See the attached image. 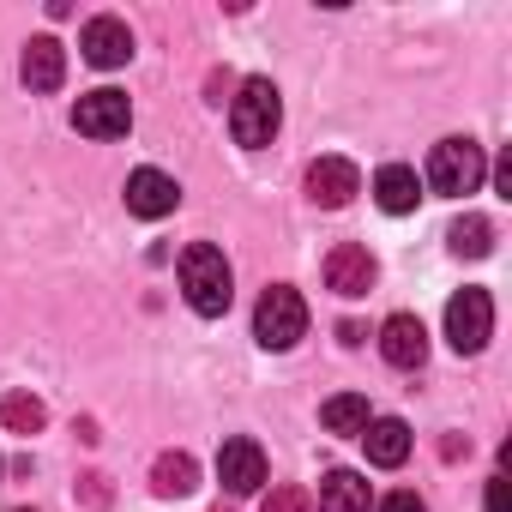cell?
<instances>
[{
  "label": "cell",
  "instance_id": "ffe728a7",
  "mask_svg": "<svg viewBox=\"0 0 512 512\" xmlns=\"http://www.w3.org/2000/svg\"><path fill=\"white\" fill-rule=\"evenodd\" d=\"M0 422H7L13 434H37V428L49 422V410H43V398H31V392H7V398H0Z\"/></svg>",
  "mask_w": 512,
  "mask_h": 512
},
{
  "label": "cell",
  "instance_id": "484cf974",
  "mask_svg": "<svg viewBox=\"0 0 512 512\" xmlns=\"http://www.w3.org/2000/svg\"><path fill=\"white\" fill-rule=\"evenodd\" d=\"M217 512H223V506H217Z\"/></svg>",
  "mask_w": 512,
  "mask_h": 512
},
{
  "label": "cell",
  "instance_id": "8fae6325",
  "mask_svg": "<svg viewBox=\"0 0 512 512\" xmlns=\"http://www.w3.org/2000/svg\"><path fill=\"white\" fill-rule=\"evenodd\" d=\"M175 205H181L175 175H163V169H133V175H127V211H133V217L157 223V217H169Z\"/></svg>",
  "mask_w": 512,
  "mask_h": 512
},
{
  "label": "cell",
  "instance_id": "7a4b0ae2",
  "mask_svg": "<svg viewBox=\"0 0 512 512\" xmlns=\"http://www.w3.org/2000/svg\"><path fill=\"white\" fill-rule=\"evenodd\" d=\"M278 127H284V97H278V85H272V79H241V91H235V103H229V133H235V145L260 151V145L278 139Z\"/></svg>",
  "mask_w": 512,
  "mask_h": 512
},
{
  "label": "cell",
  "instance_id": "44dd1931",
  "mask_svg": "<svg viewBox=\"0 0 512 512\" xmlns=\"http://www.w3.org/2000/svg\"><path fill=\"white\" fill-rule=\"evenodd\" d=\"M260 512H314V500H308V488H272Z\"/></svg>",
  "mask_w": 512,
  "mask_h": 512
},
{
  "label": "cell",
  "instance_id": "ba28073f",
  "mask_svg": "<svg viewBox=\"0 0 512 512\" xmlns=\"http://www.w3.org/2000/svg\"><path fill=\"white\" fill-rule=\"evenodd\" d=\"M217 482L229 494H260L266 488V452H260V440H247V434L223 440L217 446Z\"/></svg>",
  "mask_w": 512,
  "mask_h": 512
},
{
  "label": "cell",
  "instance_id": "d6986e66",
  "mask_svg": "<svg viewBox=\"0 0 512 512\" xmlns=\"http://www.w3.org/2000/svg\"><path fill=\"white\" fill-rule=\"evenodd\" d=\"M446 247H452V253H458V260H482V253H488V247H494V223H488V217H476V211H470V217H458V223H452V229H446Z\"/></svg>",
  "mask_w": 512,
  "mask_h": 512
},
{
  "label": "cell",
  "instance_id": "52a82bcc",
  "mask_svg": "<svg viewBox=\"0 0 512 512\" xmlns=\"http://www.w3.org/2000/svg\"><path fill=\"white\" fill-rule=\"evenodd\" d=\"M374 278H380V266H374V253H368L362 241H338V247L326 253V290H332V296L356 302V296L374 290Z\"/></svg>",
  "mask_w": 512,
  "mask_h": 512
},
{
  "label": "cell",
  "instance_id": "2e32d148",
  "mask_svg": "<svg viewBox=\"0 0 512 512\" xmlns=\"http://www.w3.org/2000/svg\"><path fill=\"white\" fill-rule=\"evenodd\" d=\"M193 488H199V464H193L187 452H163V458L151 464V494L181 500V494H193Z\"/></svg>",
  "mask_w": 512,
  "mask_h": 512
},
{
  "label": "cell",
  "instance_id": "277c9868",
  "mask_svg": "<svg viewBox=\"0 0 512 512\" xmlns=\"http://www.w3.org/2000/svg\"><path fill=\"white\" fill-rule=\"evenodd\" d=\"M302 332H308V302L290 284H272L260 296V308H253V338H260L266 350H296Z\"/></svg>",
  "mask_w": 512,
  "mask_h": 512
},
{
  "label": "cell",
  "instance_id": "ac0fdd59",
  "mask_svg": "<svg viewBox=\"0 0 512 512\" xmlns=\"http://www.w3.org/2000/svg\"><path fill=\"white\" fill-rule=\"evenodd\" d=\"M320 422H326V434H362L374 416H368V398L338 392V398H326V404H320Z\"/></svg>",
  "mask_w": 512,
  "mask_h": 512
},
{
  "label": "cell",
  "instance_id": "4fadbf2b",
  "mask_svg": "<svg viewBox=\"0 0 512 512\" xmlns=\"http://www.w3.org/2000/svg\"><path fill=\"white\" fill-rule=\"evenodd\" d=\"M19 79H25L31 91H61V79H67V49H61L55 37H31L25 55H19Z\"/></svg>",
  "mask_w": 512,
  "mask_h": 512
},
{
  "label": "cell",
  "instance_id": "e0dca14e",
  "mask_svg": "<svg viewBox=\"0 0 512 512\" xmlns=\"http://www.w3.org/2000/svg\"><path fill=\"white\" fill-rule=\"evenodd\" d=\"M320 512H368V482L356 470H326L320 476Z\"/></svg>",
  "mask_w": 512,
  "mask_h": 512
},
{
  "label": "cell",
  "instance_id": "3957f363",
  "mask_svg": "<svg viewBox=\"0 0 512 512\" xmlns=\"http://www.w3.org/2000/svg\"><path fill=\"white\" fill-rule=\"evenodd\" d=\"M482 175H488V157H482V145L476 139H440L434 151H428V187L434 193H446V199H464V193H476L482 187Z\"/></svg>",
  "mask_w": 512,
  "mask_h": 512
},
{
  "label": "cell",
  "instance_id": "9c48e42d",
  "mask_svg": "<svg viewBox=\"0 0 512 512\" xmlns=\"http://www.w3.org/2000/svg\"><path fill=\"white\" fill-rule=\"evenodd\" d=\"M356 193H362V169H356L350 157H314V163H308V199H314V205L338 211V205H350Z\"/></svg>",
  "mask_w": 512,
  "mask_h": 512
},
{
  "label": "cell",
  "instance_id": "7402d4cb",
  "mask_svg": "<svg viewBox=\"0 0 512 512\" xmlns=\"http://www.w3.org/2000/svg\"><path fill=\"white\" fill-rule=\"evenodd\" d=\"M380 512H428V506H422V494H416V488H392V494L380 500Z\"/></svg>",
  "mask_w": 512,
  "mask_h": 512
},
{
  "label": "cell",
  "instance_id": "5bb4252c",
  "mask_svg": "<svg viewBox=\"0 0 512 512\" xmlns=\"http://www.w3.org/2000/svg\"><path fill=\"white\" fill-rule=\"evenodd\" d=\"M362 446H368V464H380V470H398L404 458H410V428L398 422V416H374L368 428H362Z\"/></svg>",
  "mask_w": 512,
  "mask_h": 512
},
{
  "label": "cell",
  "instance_id": "9a60e30c",
  "mask_svg": "<svg viewBox=\"0 0 512 512\" xmlns=\"http://www.w3.org/2000/svg\"><path fill=\"white\" fill-rule=\"evenodd\" d=\"M374 199H380V211H392V217L416 211V199H422L416 169H410V163H386V169L374 175Z\"/></svg>",
  "mask_w": 512,
  "mask_h": 512
},
{
  "label": "cell",
  "instance_id": "30bf717a",
  "mask_svg": "<svg viewBox=\"0 0 512 512\" xmlns=\"http://www.w3.org/2000/svg\"><path fill=\"white\" fill-rule=\"evenodd\" d=\"M79 49H85V61L97 67V73H115V67H127L133 61V31L121 25V19H91L85 25V37H79Z\"/></svg>",
  "mask_w": 512,
  "mask_h": 512
},
{
  "label": "cell",
  "instance_id": "6da1fadb",
  "mask_svg": "<svg viewBox=\"0 0 512 512\" xmlns=\"http://www.w3.org/2000/svg\"><path fill=\"white\" fill-rule=\"evenodd\" d=\"M181 296H187V308H193V314H205V320L229 314V302H235V278H229L223 247L193 241V247L181 253Z\"/></svg>",
  "mask_w": 512,
  "mask_h": 512
},
{
  "label": "cell",
  "instance_id": "d4e9b609",
  "mask_svg": "<svg viewBox=\"0 0 512 512\" xmlns=\"http://www.w3.org/2000/svg\"><path fill=\"white\" fill-rule=\"evenodd\" d=\"M13 512H31V506H13Z\"/></svg>",
  "mask_w": 512,
  "mask_h": 512
},
{
  "label": "cell",
  "instance_id": "5b68a950",
  "mask_svg": "<svg viewBox=\"0 0 512 512\" xmlns=\"http://www.w3.org/2000/svg\"><path fill=\"white\" fill-rule=\"evenodd\" d=\"M488 338H494V302H488V290H458L446 302V344L458 356H482Z\"/></svg>",
  "mask_w": 512,
  "mask_h": 512
},
{
  "label": "cell",
  "instance_id": "cb8c5ba5",
  "mask_svg": "<svg viewBox=\"0 0 512 512\" xmlns=\"http://www.w3.org/2000/svg\"><path fill=\"white\" fill-rule=\"evenodd\" d=\"M494 187L512 199V157H500V163H494Z\"/></svg>",
  "mask_w": 512,
  "mask_h": 512
},
{
  "label": "cell",
  "instance_id": "603a6c76",
  "mask_svg": "<svg viewBox=\"0 0 512 512\" xmlns=\"http://www.w3.org/2000/svg\"><path fill=\"white\" fill-rule=\"evenodd\" d=\"M488 512H506V476H488Z\"/></svg>",
  "mask_w": 512,
  "mask_h": 512
},
{
  "label": "cell",
  "instance_id": "7c38bea8",
  "mask_svg": "<svg viewBox=\"0 0 512 512\" xmlns=\"http://www.w3.org/2000/svg\"><path fill=\"white\" fill-rule=\"evenodd\" d=\"M380 356H386L392 368H422V362H428V332H422V320H416V314H392V320L380 326Z\"/></svg>",
  "mask_w": 512,
  "mask_h": 512
},
{
  "label": "cell",
  "instance_id": "8992f818",
  "mask_svg": "<svg viewBox=\"0 0 512 512\" xmlns=\"http://www.w3.org/2000/svg\"><path fill=\"white\" fill-rule=\"evenodd\" d=\"M73 127H79L85 139H121V133L133 127V103H127V91H115V85L85 91L79 109H73Z\"/></svg>",
  "mask_w": 512,
  "mask_h": 512
}]
</instances>
